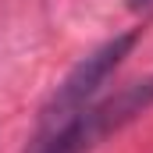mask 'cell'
<instances>
[{
	"label": "cell",
	"mask_w": 153,
	"mask_h": 153,
	"mask_svg": "<svg viewBox=\"0 0 153 153\" xmlns=\"http://www.w3.org/2000/svg\"><path fill=\"white\" fill-rule=\"evenodd\" d=\"M150 107H153V75H146V78H135V82L121 85L114 96L93 100L64 128H57V132H50L43 139H32L29 153H89L107 135L121 132L139 114H146Z\"/></svg>",
	"instance_id": "6da1fadb"
},
{
	"label": "cell",
	"mask_w": 153,
	"mask_h": 153,
	"mask_svg": "<svg viewBox=\"0 0 153 153\" xmlns=\"http://www.w3.org/2000/svg\"><path fill=\"white\" fill-rule=\"evenodd\" d=\"M135 39H139V29L121 32V36L100 43L89 57H82L75 68L61 78V85L50 93V100H46V103H43V111H39L36 139L50 135V132H57V128H64L78 111H85V107L100 96V89L107 85V78L114 75L117 68H121V61L132 53Z\"/></svg>",
	"instance_id": "7a4b0ae2"
},
{
	"label": "cell",
	"mask_w": 153,
	"mask_h": 153,
	"mask_svg": "<svg viewBox=\"0 0 153 153\" xmlns=\"http://www.w3.org/2000/svg\"><path fill=\"white\" fill-rule=\"evenodd\" d=\"M128 7L132 11H146V7H153V0H128Z\"/></svg>",
	"instance_id": "3957f363"
}]
</instances>
